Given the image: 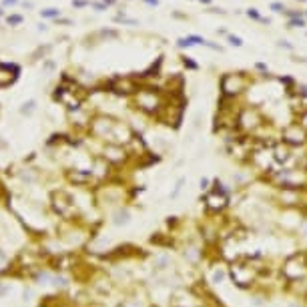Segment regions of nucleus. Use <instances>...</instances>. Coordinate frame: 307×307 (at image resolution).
<instances>
[{
    "instance_id": "25",
    "label": "nucleus",
    "mask_w": 307,
    "mask_h": 307,
    "mask_svg": "<svg viewBox=\"0 0 307 307\" xmlns=\"http://www.w3.org/2000/svg\"><path fill=\"white\" fill-rule=\"evenodd\" d=\"M105 2H106V4H113V2H114V0H105Z\"/></svg>"
},
{
    "instance_id": "4",
    "label": "nucleus",
    "mask_w": 307,
    "mask_h": 307,
    "mask_svg": "<svg viewBox=\"0 0 307 307\" xmlns=\"http://www.w3.org/2000/svg\"><path fill=\"white\" fill-rule=\"evenodd\" d=\"M263 125H265L263 114H261V110L255 109V106H245V109H241L237 113V129H239V133L253 136Z\"/></svg>"
},
{
    "instance_id": "26",
    "label": "nucleus",
    "mask_w": 307,
    "mask_h": 307,
    "mask_svg": "<svg viewBox=\"0 0 307 307\" xmlns=\"http://www.w3.org/2000/svg\"><path fill=\"white\" fill-rule=\"evenodd\" d=\"M201 2H205V4H209V2H211V0H201Z\"/></svg>"
},
{
    "instance_id": "5",
    "label": "nucleus",
    "mask_w": 307,
    "mask_h": 307,
    "mask_svg": "<svg viewBox=\"0 0 307 307\" xmlns=\"http://www.w3.org/2000/svg\"><path fill=\"white\" fill-rule=\"evenodd\" d=\"M279 140L283 145H287L289 149H303L307 147V133L299 122H289L287 127H283Z\"/></svg>"
},
{
    "instance_id": "7",
    "label": "nucleus",
    "mask_w": 307,
    "mask_h": 307,
    "mask_svg": "<svg viewBox=\"0 0 307 307\" xmlns=\"http://www.w3.org/2000/svg\"><path fill=\"white\" fill-rule=\"evenodd\" d=\"M281 291H283L287 297H291V299L307 301V277H301V279H295V281L285 283L283 287H281Z\"/></svg>"
},
{
    "instance_id": "9",
    "label": "nucleus",
    "mask_w": 307,
    "mask_h": 307,
    "mask_svg": "<svg viewBox=\"0 0 307 307\" xmlns=\"http://www.w3.org/2000/svg\"><path fill=\"white\" fill-rule=\"evenodd\" d=\"M110 223L117 225V227L129 225L131 223V209L127 207V205H121V207L113 209V213H110Z\"/></svg>"
},
{
    "instance_id": "2",
    "label": "nucleus",
    "mask_w": 307,
    "mask_h": 307,
    "mask_svg": "<svg viewBox=\"0 0 307 307\" xmlns=\"http://www.w3.org/2000/svg\"><path fill=\"white\" fill-rule=\"evenodd\" d=\"M249 87V78L243 72H225L219 80V88H221V96L235 100L239 95L247 91Z\"/></svg>"
},
{
    "instance_id": "8",
    "label": "nucleus",
    "mask_w": 307,
    "mask_h": 307,
    "mask_svg": "<svg viewBox=\"0 0 307 307\" xmlns=\"http://www.w3.org/2000/svg\"><path fill=\"white\" fill-rule=\"evenodd\" d=\"M153 273H171L175 271L177 267H175V259L173 255L169 253V251H161V253H157L155 257H153Z\"/></svg>"
},
{
    "instance_id": "16",
    "label": "nucleus",
    "mask_w": 307,
    "mask_h": 307,
    "mask_svg": "<svg viewBox=\"0 0 307 307\" xmlns=\"http://www.w3.org/2000/svg\"><path fill=\"white\" fill-rule=\"evenodd\" d=\"M255 68H257L259 72H263V74H269V68H267L265 62H257V65H255Z\"/></svg>"
},
{
    "instance_id": "3",
    "label": "nucleus",
    "mask_w": 307,
    "mask_h": 307,
    "mask_svg": "<svg viewBox=\"0 0 307 307\" xmlns=\"http://www.w3.org/2000/svg\"><path fill=\"white\" fill-rule=\"evenodd\" d=\"M199 201L203 205V213L205 217H223L229 209L233 207V197H223L219 193H203L199 197Z\"/></svg>"
},
{
    "instance_id": "15",
    "label": "nucleus",
    "mask_w": 307,
    "mask_h": 307,
    "mask_svg": "<svg viewBox=\"0 0 307 307\" xmlns=\"http://www.w3.org/2000/svg\"><path fill=\"white\" fill-rule=\"evenodd\" d=\"M42 16L54 18V16H58V10H56V8H46V10H42Z\"/></svg>"
},
{
    "instance_id": "6",
    "label": "nucleus",
    "mask_w": 307,
    "mask_h": 307,
    "mask_svg": "<svg viewBox=\"0 0 307 307\" xmlns=\"http://www.w3.org/2000/svg\"><path fill=\"white\" fill-rule=\"evenodd\" d=\"M207 283L211 285V287H215V289H219V287H223L225 283H229V267L225 265L221 259L215 261L211 267H209Z\"/></svg>"
},
{
    "instance_id": "10",
    "label": "nucleus",
    "mask_w": 307,
    "mask_h": 307,
    "mask_svg": "<svg viewBox=\"0 0 307 307\" xmlns=\"http://www.w3.org/2000/svg\"><path fill=\"white\" fill-rule=\"evenodd\" d=\"M185 183H187V177H179V179H177V183H175L173 191L169 193V201H177L179 195L183 193V187H185Z\"/></svg>"
},
{
    "instance_id": "21",
    "label": "nucleus",
    "mask_w": 307,
    "mask_h": 307,
    "mask_svg": "<svg viewBox=\"0 0 307 307\" xmlns=\"http://www.w3.org/2000/svg\"><path fill=\"white\" fill-rule=\"evenodd\" d=\"M87 0H74V6H87Z\"/></svg>"
},
{
    "instance_id": "24",
    "label": "nucleus",
    "mask_w": 307,
    "mask_h": 307,
    "mask_svg": "<svg viewBox=\"0 0 307 307\" xmlns=\"http://www.w3.org/2000/svg\"><path fill=\"white\" fill-rule=\"evenodd\" d=\"M4 2H6V4H12V2H16V0H4Z\"/></svg>"
},
{
    "instance_id": "20",
    "label": "nucleus",
    "mask_w": 307,
    "mask_h": 307,
    "mask_svg": "<svg viewBox=\"0 0 307 307\" xmlns=\"http://www.w3.org/2000/svg\"><path fill=\"white\" fill-rule=\"evenodd\" d=\"M8 22L10 24H18V22H22V16H8Z\"/></svg>"
},
{
    "instance_id": "1",
    "label": "nucleus",
    "mask_w": 307,
    "mask_h": 307,
    "mask_svg": "<svg viewBox=\"0 0 307 307\" xmlns=\"http://www.w3.org/2000/svg\"><path fill=\"white\" fill-rule=\"evenodd\" d=\"M271 201L279 209H305L307 189H273Z\"/></svg>"
},
{
    "instance_id": "23",
    "label": "nucleus",
    "mask_w": 307,
    "mask_h": 307,
    "mask_svg": "<svg viewBox=\"0 0 307 307\" xmlns=\"http://www.w3.org/2000/svg\"><path fill=\"white\" fill-rule=\"evenodd\" d=\"M145 2H147V4H153V6H157V4H159V0H145Z\"/></svg>"
},
{
    "instance_id": "19",
    "label": "nucleus",
    "mask_w": 307,
    "mask_h": 307,
    "mask_svg": "<svg viewBox=\"0 0 307 307\" xmlns=\"http://www.w3.org/2000/svg\"><path fill=\"white\" fill-rule=\"evenodd\" d=\"M247 14H249L251 18H255V20H261V16H259V12L255 10V8H249V10H247Z\"/></svg>"
},
{
    "instance_id": "17",
    "label": "nucleus",
    "mask_w": 307,
    "mask_h": 307,
    "mask_svg": "<svg viewBox=\"0 0 307 307\" xmlns=\"http://www.w3.org/2000/svg\"><path fill=\"white\" fill-rule=\"evenodd\" d=\"M289 26H291V28H297V26H305V22H303V20H301V18H293L291 20V22H289Z\"/></svg>"
},
{
    "instance_id": "22",
    "label": "nucleus",
    "mask_w": 307,
    "mask_h": 307,
    "mask_svg": "<svg viewBox=\"0 0 307 307\" xmlns=\"http://www.w3.org/2000/svg\"><path fill=\"white\" fill-rule=\"evenodd\" d=\"M279 46H283V48H289V50H291V48H293V46H291V44H289V42H285V40H281V42H279Z\"/></svg>"
},
{
    "instance_id": "14",
    "label": "nucleus",
    "mask_w": 307,
    "mask_h": 307,
    "mask_svg": "<svg viewBox=\"0 0 307 307\" xmlns=\"http://www.w3.org/2000/svg\"><path fill=\"white\" fill-rule=\"evenodd\" d=\"M227 40H229V44H233V46H241V44H243V40H241L239 36H235V34H229Z\"/></svg>"
},
{
    "instance_id": "13",
    "label": "nucleus",
    "mask_w": 307,
    "mask_h": 307,
    "mask_svg": "<svg viewBox=\"0 0 307 307\" xmlns=\"http://www.w3.org/2000/svg\"><path fill=\"white\" fill-rule=\"evenodd\" d=\"M285 307H307V301H303V299H291V297H289Z\"/></svg>"
},
{
    "instance_id": "11",
    "label": "nucleus",
    "mask_w": 307,
    "mask_h": 307,
    "mask_svg": "<svg viewBox=\"0 0 307 307\" xmlns=\"http://www.w3.org/2000/svg\"><path fill=\"white\" fill-rule=\"evenodd\" d=\"M199 191H201V193H209V191H211V179L209 177L199 179Z\"/></svg>"
},
{
    "instance_id": "18",
    "label": "nucleus",
    "mask_w": 307,
    "mask_h": 307,
    "mask_svg": "<svg viewBox=\"0 0 307 307\" xmlns=\"http://www.w3.org/2000/svg\"><path fill=\"white\" fill-rule=\"evenodd\" d=\"M271 10H275V12H285V6L281 2H271Z\"/></svg>"
},
{
    "instance_id": "12",
    "label": "nucleus",
    "mask_w": 307,
    "mask_h": 307,
    "mask_svg": "<svg viewBox=\"0 0 307 307\" xmlns=\"http://www.w3.org/2000/svg\"><path fill=\"white\" fill-rule=\"evenodd\" d=\"M183 65H185L187 70H199V65L195 60H191L189 56H183Z\"/></svg>"
}]
</instances>
